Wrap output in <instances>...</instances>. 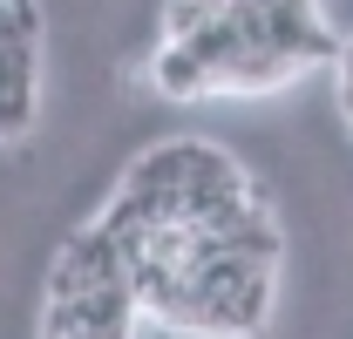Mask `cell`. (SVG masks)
I'll return each instance as SVG.
<instances>
[{"label":"cell","mask_w":353,"mask_h":339,"mask_svg":"<svg viewBox=\"0 0 353 339\" xmlns=\"http://www.w3.org/2000/svg\"><path fill=\"white\" fill-rule=\"evenodd\" d=\"M224 14V0H163V14H157V41H190L197 28H211Z\"/></svg>","instance_id":"obj_2"},{"label":"cell","mask_w":353,"mask_h":339,"mask_svg":"<svg viewBox=\"0 0 353 339\" xmlns=\"http://www.w3.org/2000/svg\"><path fill=\"white\" fill-rule=\"evenodd\" d=\"M150 95L157 102H204L218 88H211V68L183 41H157V54H150Z\"/></svg>","instance_id":"obj_1"}]
</instances>
